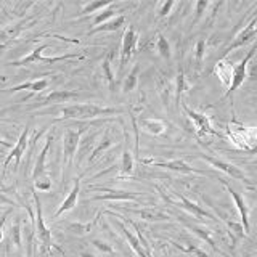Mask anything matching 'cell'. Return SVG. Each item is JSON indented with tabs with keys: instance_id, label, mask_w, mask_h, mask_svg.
Wrapping results in <instances>:
<instances>
[{
	"instance_id": "1",
	"label": "cell",
	"mask_w": 257,
	"mask_h": 257,
	"mask_svg": "<svg viewBox=\"0 0 257 257\" xmlns=\"http://www.w3.org/2000/svg\"><path fill=\"white\" fill-rule=\"evenodd\" d=\"M122 108H109V106H98V104L92 103H74L68 104L60 109V116L55 119V122L60 120H88L95 117H106V116H114V114H122Z\"/></svg>"
},
{
	"instance_id": "2",
	"label": "cell",
	"mask_w": 257,
	"mask_h": 257,
	"mask_svg": "<svg viewBox=\"0 0 257 257\" xmlns=\"http://www.w3.org/2000/svg\"><path fill=\"white\" fill-rule=\"evenodd\" d=\"M32 198H34V204H36V214H34V219H32V227H34V235L37 236L39 243H40V247H39L40 254H42V257H50L52 249H56V251H60L63 254L60 246L53 243L52 230L48 228L45 225V222H44L42 203H40V199H39L36 191L32 193Z\"/></svg>"
},
{
	"instance_id": "3",
	"label": "cell",
	"mask_w": 257,
	"mask_h": 257,
	"mask_svg": "<svg viewBox=\"0 0 257 257\" xmlns=\"http://www.w3.org/2000/svg\"><path fill=\"white\" fill-rule=\"evenodd\" d=\"M53 140H55V128H52V132L48 134L44 148L40 150V153L37 155L34 169H32V180H34L36 188L40 191H48L52 188L50 175H48V172H47V156H48V153H50Z\"/></svg>"
},
{
	"instance_id": "4",
	"label": "cell",
	"mask_w": 257,
	"mask_h": 257,
	"mask_svg": "<svg viewBox=\"0 0 257 257\" xmlns=\"http://www.w3.org/2000/svg\"><path fill=\"white\" fill-rule=\"evenodd\" d=\"M87 122L79 124V127H68L63 135V167H71L76 159V153L80 143V137L87 132Z\"/></svg>"
},
{
	"instance_id": "5",
	"label": "cell",
	"mask_w": 257,
	"mask_h": 257,
	"mask_svg": "<svg viewBox=\"0 0 257 257\" xmlns=\"http://www.w3.org/2000/svg\"><path fill=\"white\" fill-rule=\"evenodd\" d=\"M228 137L233 142V145H236L241 150H249L254 151L255 150V128L254 127H244L238 124L236 120L228 124Z\"/></svg>"
},
{
	"instance_id": "6",
	"label": "cell",
	"mask_w": 257,
	"mask_h": 257,
	"mask_svg": "<svg viewBox=\"0 0 257 257\" xmlns=\"http://www.w3.org/2000/svg\"><path fill=\"white\" fill-rule=\"evenodd\" d=\"M50 47V44H42L39 45L37 48H34V50L31 52V55L24 56V58L18 60V61H12L8 63L10 66H26V64H31V63H58V61H64V60H71V58H77V60H82L84 55L82 53H66V55H60V56H50V58H47V56H42V52L45 50V48Z\"/></svg>"
},
{
	"instance_id": "7",
	"label": "cell",
	"mask_w": 257,
	"mask_h": 257,
	"mask_svg": "<svg viewBox=\"0 0 257 257\" xmlns=\"http://www.w3.org/2000/svg\"><path fill=\"white\" fill-rule=\"evenodd\" d=\"M255 50H257V45L252 44V47L249 48V52L246 53L244 58L241 60V63L238 64V66L233 68V74H231L230 85H228V88H227V92L223 93L222 100H223V98H228V96H231L241 85L244 84V80H246V77H247V66H249V63H251V60L254 58Z\"/></svg>"
},
{
	"instance_id": "8",
	"label": "cell",
	"mask_w": 257,
	"mask_h": 257,
	"mask_svg": "<svg viewBox=\"0 0 257 257\" xmlns=\"http://www.w3.org/2000/svg\"><path fill=\"white\" fill-rule=\"evenodd\" d=\"M199 159H203L206 161V163H209L212 167L215 169H219V171L225 172L227 175H230L231 179H235V180H239V182H244V185H247L249 188H254L252 187V183L251 180L247 179V177L244 175V172L241 171L239 167H236L235 164H231V163H227V161H223V159H219V158H214V156H209V155H199L198 156Z\"/></svg>"
},
{
	"instance_id": "9",
	"label": "cell",
	"mask_w": 257,
	"mask_h": 257,
	"mask_svg": "<svg viewBox=\"0 0 257 257\" xmlns=\"http://www.w3.org/2000/svg\"><path fill=\"white\" fill-rule=\"evenodd\" d=\"M88 190L101 191L103 195H95L90 198V201H135L140 199L145 195L137 191H125V190H114L109 187H88Z\"/></svg>"
},
{
	"instance_id": "10",
	"label": "cell",
	"mask_w": 257,
	"mask_h": 257,
	"mask_svg": "<svg viewBox=\"0 0 257 257\" xmlns=\"http://www.w3.org/2000/svg\"><path fill=\"white\" fill-rule=\"evenodd\" d=\"M29 128H31L29 124L23 128V132H21V135H20L18 142H16V145L12 148L10 155H8V156L5 158L4 166H2V172H4V175H5L7 167L10 166L12 161H15V167H18V166H20V163H21V156L24 155V153H26L28 145H29Z\"/></svg>"
},
{
	"instance_id": "11",
	"label": "cell",
	"mask_w": 257,
	"mask_h": 257,
	"mask_svg": "<svg viewBox=\"0 0 257 257\" xmlns=\"http://www.w3.org/2000/svg\"><path fill=\"white\" fill-rule=\"evenodd\" d=\"M180 106L185 111V114H187L191 119V122H193V125H195L198 135H219V132L214 131V127L211 124V119H209L206 114H201V112H196V111L190 109L183 101L179 103V108Z\"/></svg>"
},
{
	"instance_id": "12",
	"label": "cell",
	"mask_w": 257,
	"mask_h": 257,
	"mask_svg": "<svg viewBox=\"0 0 257 257\" xmlns=\"http://www.w3.org/2000/svg\"><path fill=\"white\" fill-rule=\"evenodd\" d=\"M172 195L179 199V203H169V204H174V206H180L182 209H185V211H188L190 214H193L196 217V219H209V220H214L217 222L219 219L212 214V212H209L207 209L204 207H201L199 204H196L195 201H191L188 199L187 196L183 195V193H179V191H172Z\"/></svg>"
},
{
	"instance_id": "13",
	"label": "cell",
	"mask_w": 257,
	"mask_h": 257,
	"mask_svg": "<svg viewBox=\"0 0 257 257\" xmlns=\"http://www.w3.org/2000/svg\"><path fill=\"white\" fill-rule=\"evenodd\" d=\"M137 42H139V34H137L132 26L127 28L122 37V45H120V68H119L120 72L124 71V68L128 64V61H131L132 55L135 52Z\"/></svg>"
},
{
	"instance_id": "14",
	"label": "cell",
	"mask_w": 257,
	"mask_h": 257,
	"mask_svg": "<svg viewBox=\"0 0 257 257\" xmlns=\"http://www.w3.org/2000/svg\"><path fill=\"white\" fill-rule=\"evenodd\" d=\"M219 182L223 185L225 188L228 190L230 193V196L233 198V201H235V206L238 209V212H239V217H241V225H243V230H244V235H247L249 231H251V225H249V206L246 204V201L244 198L239 195V193L231 187V185L228 182H225L222 179H219Z\"/></svg>"
},
{
	"instance_id": "15",
	"label": "cell",
	"mask_w": 257,
	"mask_h": 257,
	"mask_svg": "<svg viewBox=\"0 0 257 257\" xmlns=\"http://www.w3.org/2000/svg\"><path fill=\"white\" fill-rule=\"evenodd\" d=\"M106 214H109L111 217H114L116 225L119 227V230L122 231V235H124L125 239L128 241V244H131V247L135 251V254L139 255V257H148L147 252L143 251V247H142V244H140L139 238H137L135 231H134L131 227H128V223L122 219V215H119V214H116V212H109V211H106Z\"/></svg>"
},
{
	"instance_id": "16",
	"label": "cell",
	"mask_w": 257,
	"mask_h": 257,
	"mask_svg": "<svg viewBox=\"0 0 257 257\" xmlns=\"http://www.w3.org/2000/svg\"><path fill=\"white\" fill-rule=\"evenodd\" d=\"M255 34H257V18L254 16V18L251 20V23H249L247 26H244V29H241V31H239V34H238L235 39H233V42H231L227 48H225L223 56H227L230 52L236 50V48L244 47V45L249 44V42H254Z\"/></svg>"
},
{
	"instance_id": "17",
	"label": "cell",
	"mask_w": 257,
	"mask_h": 257,
	"mask_svg": "<svg viewBox=\"0 0 257 257\" xmlns=\"http://www.w3.org/2000/svg\"><path fill=\"white\" fill-rule=\"evenodd\" d=\"M122 124V122H120ZM124 128V148H122V155H120V164H119V179L122 177H128L134 171V155L128 147V142H131V137H128V128L122 124Z\"/></svg>"
},
{
	"instance_id": "18",
	"label": "cell",
	"mask_w": 257,
	"mask_h": 257,
	"mask_svg": "<svg viewBox=\"0 0 257 257\" xmlns=\"http://www.w3.org/2000/svg\"><path fill=\"white\" fill-rule=\"evenodd\" d=\"M124 212H131V214H137V215H140L143 220H147V222H163V220H171V217H169L167 212H164L163 209H159V207H120Z\"/></svg>"
},
{
	"instance_id": "19",
	"label": "cell",
	"mask_w": 257,
	"mask_h": 257,
	"mask_svg": "<svg viewBox=\"0 0 257 257\" xmlns=\"http://www.w3.org/2000/svg\"><path fill=\"white\" fill-rule=\"evenodd\" d=\"M80 182H82V175H79L74 179V185H72L69 195L64 198V201L60 204V207L56 209V212L53 214V219H58L61 214L68 212L77 206V199H79V193H80Z\"/></svg>"
},
{
	"instance_id": "20",
	"label": "cell",
	"mask_w": 257,
	"mask_h": 257,
	"mask_svg": "<svg viewBox=\"0 0 257 257\" xmlns=\"http://www.w3.org/2000/svg\"><path fill=\"white\" fill-rule=\"evenodd\" d=\"M79 96L80 93L76 90H53L42 101L37 103V106H50V104H56V103H68L79 98Z\"/></svg>"
},
{
	"instance_id": "21",
	"label": "cell",
	"mask_w": 257,
	"mask_h": 257,
	"mask_svg": "<svg viewBox=\"0 0 257 257\" xmlns=\"http://www.w3.org/2000/svg\"><path fill=\"white\" fill-rule=\"evenodd\" d=\"M155 167H163V169H171V171L175 172H180V174H201V175H206L204 171H199L196 167H191L190 164L185 163L183 159H172V161H166V163H151Z\"/></svg>"
},
{
	"instance_id": "22",
	"label": "cell",
	"mask_w": 257,
	"mask_h": 257,
	"mask_svg": "<svg viewBox=\"0 0 257 257\" xmlns=\"http://www.w3.org/2000/svg\"><path fill=\"white\" fill-rule=\"evenodd\" d=\"M156 88H158L161 100H163L164 108L169 109L171 108V96L174 92V84L166 76L161 74V72H156Z\"/></svg>"
},
{
	"instance_id": "23",
	"label": "cell",
	"mask_w": 257,
	"mask_h": 257,
	"mask_svg": "<svg viewBox=\"0 0 257 257\" xmlns=\"http://www.w3.org/2000/svg\"><path fill=\"white\" fill-rule=\"evenodd\" d=\"M114 143H116V142L111 139V127H106V128H104V132H101V139L95 143V147H93L92 153L88 155L87 163H88V164H92L93 161H95L96 158H98L103 151H106L108 148H111Z\"/></svg>"
},
{
	"instance_id": "24",
	"label": "cell",
	"mask_w": 257,
	"mask_h": 257,
	"mask_svg": "<svg viewBox=\"0 0 257 257\" xmlns=\"http://www.w3.org/2000/svg\"><path fill=\"white\" fill-rule=\"evenodd\" d=\"M112 58H114V50L108 52V55L104 56V60L101 63V72L104 80L109 85V92H116V76L112 72Z\"/></svg>"
},
{
	"instance_id": "25",
	"label": "cell",
	"mask_w": 257,
	"mask_h": 257,
	"mask_svg": "<svg viewBox=\"0 0 257 257\" xmlns=\"http://www.w3.org/2000/svg\"><path fill=\"white\" fill-rule=\"evenodd\" d=\"M124 24H125V16L124 15H117V16H114V18L101 23L100 26L92 28L90 31H88V36H93V34H96V32H114V31L122 28Z\"/></svg>"
},
{
	"instance_id": "26",
	"label": "cell",
	"mask_w": 257,
	"mask_h": 257,
	"mask_svg": "<svg viewBox=\"0 0 257 257\" xmlns=\"http://www.w3.org/2000/svg\"><path fill=\"white\" fill-rule=\"evenodd\" d=\"M233 68H235V66H233V64L230 61H227L225 58L219 60V61L215 63V66H214V74L219 76V79L222 80V84L227 85V88H228L230 80H231Z\"/></svg>"
},
{
	"instance_id": "27",
	"label": "cell",
	"mask_w": 257,
	"mask_h": 257,
	"mask_svg": "<svg viewBox=\"0 0 257 257\" xmlns=\"http://www.w3.org/2000/svg\"><path fill=\"white\" fill-rule=\"evenodd\" d=\"M48 87V79H37L32 80V82H23L20 85H15L12 88H7V92H21V90H31L32 93H40L42 90Z\"/></svg>"
},
{
	"instance_id": "28",
	"label": "cell",
	"mask_w": 257,
	"mask_h": 257,
	"mask_svg": "<svg viewBox=\"0 0 257 257\" xmlns=\"http://www.w3.org/2000/svg\"><path fill=\"white\" fill-rule=\"evenodd\" d=\"M140 127L145 128L147 132L153 134V135H163L166 132V122L161 119H155V117H140Z\"/></svg>"
},
{
	"instance_id": "29",
	"label": "cell",
	"mask_w": 257,
	"mask_h": 257,
	"mask_svg": "<svg viewBox=\"0 0 257 257\" xmlns=\"http://www.w3.org/2000/svg\"><path fill=\"white\" fill-rule=\"evenodd\" d=\"M101 215H103V211H100L98 214H96V217H93L90 222H85V223L74 222V223H71L69 227H68V230L71 233H74V235H77V236H84V235H87V233H90L93 230V227H95L96 223H98Z\"/></svg>"
},
{
	"instance_id": "30",
	"label": "cell",
	"mask_w": 257,
	"mask_h": 257,
	"mask_svg": "<svg viewBox=\"0 0 257 257\" xmlns=\"http://www.w3.org/2000/svg\"><path fill=\"white\" fill-rule=\"evenodd\" d=\"M169 244H172L175 249H179V251L185 252V254H193L195 257H209V254L206 251H203L198 244H193L191 241H187V243H177V241H172V239H167Z\"/></svg>"
},
{
	"instance_id": "31",
	"label": "cell",
	"mask_w": 257,
	"mask_h": 257,
	"mask_svg": "<svg viewBox=\"0 0 257 257\" xmlns=\"http://www.w3.org/2000/svg\"><path fill=\"white\" fill-rule=\"evenodd\" d=\"M185 225H187V227H188L193 233H195L196 236H199L203 241H206V243H207L209 246H211L215 252H220V249L215 246V241H214V238H212V231H211V230H207V228L204 230L203 227H196V225H193V223H185Z\"/></svg>"
},
{
	"instance_id": "32",
	"label": "cell",
	"mask_w": 257,
	"mask_h": 257,
	"mask_svg": "<svg viewBox=\"0 0 257 257\" xmlns=\"http://www.w3.org/2000/svg\"><path fill=\"white\" fill-rule=\"evenodd\" d=\"M139 74H140V63H135L134 68L131 69V72L127 74L124 84H122V92L124 93H131L132 90H135L137 82H139Z\"/></svg>"
},
{
	"instance_id": "33",
	"label": "cell",
	"mask_w": 257,
	"mask_h": 257,
	"mask_svg": "<svg viewBox=\"0 0 257 257\" xmlns=\"http://www.w3.org/2000/svg\"><path fill=\"white\" fill-rule=\"evenodd\" d=\"M8 244H13L18 251H21V217H16L12 223L10 235H8Z\"/></svg>"
},
{
	"instance_id": "34",
	"label": "cell",
	"mask_w": 257,
	"mask_h": 257,
	"mask_svg": "<svg viewBox=\"0 0 257 257\" xmlns=\"http://www.w3.org/2000/svg\"><path fill=\"white\" fill-rule=\"evenodd\" d=\"M98 135H100V131H93L92 134L85 135V139L82 140V147H80V150H79L80 155L77 156V164L84 159L85 155H88V150H93V142L96 140V137H98Z\"/></svg>"
},
{
	"instance_id": "35",
	"label": "cell",
	"mask_w": 257,
	"mask_h": 257,
	"mask_svg": "<svg viewBox=\"0 0 257 257\" xmlns=\"http://www.w3.org/2000/svg\"><path fill=\"white\" fill-rule=\"evenodd\" d=\"M190 85L187 84V77H185V72L183 69H179V74H177V84L174 87V92H175V104L179 106V103L182 101V95L183 92L187 90Z\"/></svg>"
},
{
	"instance_id": "36",
	"label": "cell",
	"mask_w": 257,
	"mask_h": 257,
	"mask_svg": "<svg viewBox=\"0 0 257 257\" xmlns=\"http://www.w3.org/2000/svg\"><path fill=\"white\" fill-rule=\"evenodd\" d=\"M156 52L163 56V58H167L171 60L172 56V52H171V44H169V40L161 34V32H158V39H156Z\"/></svg>"
},
{
	"instance_id": "37",
	"label": "cell",
	"mask_w": 257,
	"mask_h": 257,
	"mask_svg": "<svg viewBox=\"0 0 257 257\" xmlns=\"http://www.w3.org/2000/svg\"><path fill=\"white\" fill-rule=\"evenodd\" d=\"M112 4H114V2H111V0H104V2H90V4L84 5V8H82V10H80L79 16L93 15V13H96L98 10H104V8L111 7Z\"/></svg>"
},
{
	"instance_id": "38",
	"label": "cell",
	"mask_w": 257,
	"mask_h": 257,
	"mask_svg": "<svg viewBox=\"0 0 257 257\" xmlns=\"http://www.w3.org/2000/svg\"><path fill=\"white\" fill-rule=\"evenodd\" d=\"M204 56H206V39H199L196 42V45H195V66H196V71L201 68V64H203Z\"/></svg>"
},
{
	"instance_id": "39",
	"label": "cell",
	"mask_w": 257,
	"mask_h": 257,
	"mask_svg": "<svg viewBox=\"0 0 257 257\" xmlns=\"http://www.w3.org/2000/svg\"><path fill=\"white\" fill-rule=\"evenodd\" d=\"M92 244L98 249L100 252H103V255H117L116 254V249L112 247L108 241L104 239H92Z\"/></svg>"
},
{
	"instance_id": "40",
	"label": "cell",
	"mask_w": 257,
	"mask_h": 257,
	"mask_svg": "<svg viewBox=\"0 0 257 257\" xmlns=\"http://www.w3.org/2000/svg\"><path fill=\"white\" fill-rule=\"evenodd\" d=\"M112 7V5H111ZM116 16V12L112 10V8H106V10H101L98 15L95 16V20H93V23H92V28H96V26H100L101 23H104V21H108V20H111V18H114Z\"/></svg>"
},
{
	"instance_id": "41",
	"label": "cell",
	"mask_w": 257,
	"mask_h": 257,
	"mask_svg": "<svg viewBox=\"0 0 257 257\" xmlns=\"http://www.w3.org/2000/svg\"><path fill=\"white\" fill-rule=\"evenodd\" d=\"M174 7H175L174 2H164L163 5H161V8H159L158 16H159V18H164V16L171 15V12H172V8H174Z\"/></svg>"
},
{
	"instance_id": "42",
	"label": "cell",
	"mask_w": 257,
	"mask_h": 257,
	"mask_svg": "<svg viewBox=\"0 0 257 257\" xmlns=\"http://www.w3.org/2000/svg\"><path fill=\"white\" fill-rule=\"evenodd\" d=\"M13 212V207H8L4 211V214L0 215V241L4 239V227H5V222L8 219V215H10Z\"/></svg>"
},
{
	"instance_id": "43",
	"label": "cell",
	"mask_w": 257,
	"mask_h": 257,
	"mask_svg": "<svg viewBox=\"0 0 257 257\" xmlns=\"http://www.w3.org/2000/svg\"><path fill=\"white\" fill-rule=\"evenodd\" d=\"M209 5H211L209 2H198V4L195 5V7H196V18H195V21H193V24L199 21V18H201V16H203V13L207 10V7H209Z\"/></svg>"
},
{
	"instance_id": "44",
	"label": "cell",
	"mask_w": 257,
	"mask_h": 257,
	"mask_svg": "<svg viewBox=\"0 0 257 257\" xmlns=\"http://www.w3.org/2000/svg\"><path fill=\"white\" fill-rule=\"evenodd\" d=\"M0 80H2V82H5V80H7V77H5V76H0Z\"/></svg>"
}]
</instances>
